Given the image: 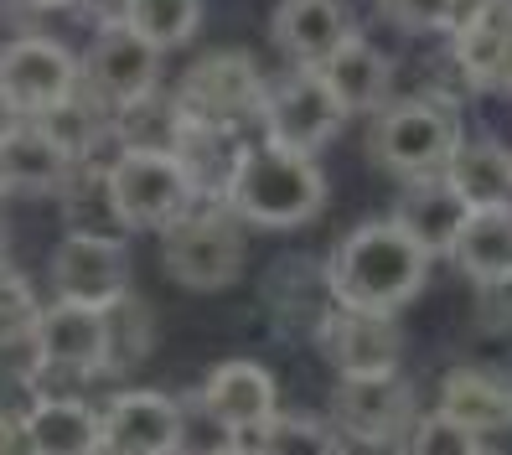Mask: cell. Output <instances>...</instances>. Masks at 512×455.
Here are the masks:
<instances>
[{
  "mask_svg": "<svg viewBox=\"0 0 512 455\" xmlns=\"http://www.w3.org/2000/svg\"><path fill=\"white\" fill-rule=\"evenodd\" d=\"M440 414L461 419L471 435H502L512 430V378L481 373V368L450 373L440 388Z\"/></svg>",
  "mask_w": 512,
  "mask_h": 455,
  "instance_id": "44dd1931",
  "label": "cell"
},
{
  "mask_svg": "<svg viewBox=\"0 0 512 455\" xmlns=\"http://www.w3.org/2000/svg\"><path fill=\"white\" fill-rule=\"evenodd\" d=\"M109 202L119 228H156L166 233L197 207V176L176 150H125L104 166Z\"/></svg>",
  "mask_w": 512,
  "mask_h": 455,
  "instance_id": "3957f363",
  "label": "cell"
},
{
  "mask_svg": "<svg viewBox=\"0 0 512 455\" xmlns=\"http://www.w3.org/2000/svg\"><path fill=\"white\" fill-rule=\"evenodd\" d=\"M445 181L466 197L471 212L481 207H512V150L497 140L461 145L445 166Z\"/></svg>",
  "mask_w": 512,
  "mask_h": 455,
  "instance_id": "603a6c76",
  "label": "cell"
},
{
  "mask_svg": "<svg viewBox=\"0 0 512 455\" xmlns=\"http://www.w3.org/2000/svg\"><path fill=\"white\" fill-rule=\"evenodd\" d=\"M68 6H83L88 16H99V26H109V21L125 16V0H68Z\"/></svg>",
  "mask_w": 512,
  "mask_h": 455,
  "instance_id": "d6a6232c",
  "label": "cell"
},
{
  "mask_svg": "<svg viewBox=\"0 0 512 455\" xmlns=\"http://www.w3.org/2000/svg\"><path fill=\"white\" fill-rule=\"evenodd\" d=\"M321 352L337 368V378H378L399 373V326L383 311H326L321 321Z\"/></svg>",
  "mask_w": 512,
  "mask_h": 455,
  "instance_id": "7c38bea8",
  "label": "cell"
},
{
  "mask_svg": "<svg viewBox=\"0 0 512 455\" xmlns=\"http://www.w3.org/2000/svg\"><path fill=\"white\" fill-rule=\"evenodd\" d=\"M0 455H37L32 440H26L21 414H6V409H0Z\"/></svg>",
  "mask_w": 512,
  "mask_h": 455,
  "instance_id": "1f68e13d",
  "label": "cell"
},
{
  "mask_svg": "<svg viewBox=\"0 0 512 455\" xmlns=\"http://www.w3.org/2000/svg\"><path fill=\"white\" fill-rule=\"evenodd\" d=\"M83 83L88 94H94L104 109L125 114L130 104L150 99L161 83V52L140 42L125 21H109L94 32V42H88L83 52Z\"/></svg>",
  "mask_w": 512,
  "mask_h": 455,
  "instance_id": "30bf717a",
  "label": "cell"
},
{
  "mask_svg": "<svg viewBox=\"0 0 512 455\" xmlns=\"http://www.w3.org/2000/svg\"><path fill=\"white\" fill-rule=\"evenodd\" d=\"M228 212L249 228H300L311 223L321 202H326V176L316 166V156L300 150H280V145H254L238 150L228 176Z\"/></svg>",
  "mask_w": 512,
  "mask_h": 455,
  "instance_id": "7a4b0ae2",
  "label": "cell"
},
{
  "mask_svg": "<svg viewBox=\"0 0 512 455\" xmlns=\"http://www.w3.org/2000/svg\"><path fill=\"white\" fill-rule=\"evenodd\" d=\"M26 440L37 455H99L104 450V419L94 404L52 393V399H32L21 409Z\"/></svg>",
  "mask_w": 512,
  "mask_h": 455,
  "instance_id": "ac0fdd59",
  "label": "cell"
},
{
  "mask_svg": "<svg viewBox=\"0 0 512 455\" xmlns=\"http://www.w3.org/2000/svg\"><path fill=\"white\" fill-rule=\"evenodd\" d=\"M0 249H6V228H0Z\"/></svg>",
  "mask_w": 512,
  "mask_h": 455,
  "instance_id": "74e56055",
  "label": "cell"
},
{
  "mask_svg": "<svg viewBox=\"0 0 512 455\" xmlns=\"http://www.w3.org/2000/svg\"><path fill=\"white\" fill-rule=\"evenodd\" d=\"M466 218H471V207H466V197L445 181V171H440V176H414L409 187H404V197H399V207H394V223H399L430 259H435V254H450V244H456V233L466 228Z\"/></svg>",
  "mask_w": 512,
  "mask_h": 455,
  "instance_id": "e0dca14e",
  "label": "cell"
},
{
  "mask_svg": "<svg viewBox=\"0 0 512 455\" xmlns=\"http://www.w3.org/2000/svg\"><path fill=\"white\" fill-rule=\"evenodd\" d=\"M47 275H52L57 300L109 311L114 300L130 295V254L114 233H68L52 249Z\"/></svg>",
  "mask_w": 512,
  "mask_h": 455,
  "instance_id": "9c48e42d",
  "label": "cell"
},
{
  "mask_svg": "<svg viewBox=\"0 0 512 455\" xmlns=\"http://www.w3.org/2000/svg\"><path fill=\"white\" fill-rule=\"evenodd\" d=\"M57 6H68V0H0V11H21V16H32V11H57Z\"/></svg>",
  "mask_w": 512,
  "mask_h": 455,
  "instance_id": "836d02e7",
  "label": "cell"
},
{
  "mask_svg": "<svg viewBox=\"0 0 512 455\" xmlns=\"http://www.w3.org/2000/svg\"><path fill=\"white\" fill-rule=\"evenodd\" d=\"M466 140H461V119L435 99H404L373 114V135H368V156L388 176H440Z\"/></svg>",
  "mask_w": 512,
  "mask_h": 455,
  "instance_id": "277c9868",
  "label": "cell"
},
{
  "mask_svg": "<svg viewBox=\"0 0 512 455\" xmlns=\"http://www.w3.org/2000/svg\"><path fill=\"white\" fill-rule=\"evenodd\" d=\"M497 88L512 94V21H507V37H502V68H497Z\"/></svg>",
  "mask_w": 512,
  "mask_h": 455,
  "instance_id": "e575fe53",
  "label": "cell"
},
{
  "mask_svg": "<svg viewBox=\"0 0 512 455\" xmlns=\"http://www.w3.org/2000/svg\"><path fill=\"white\" fill-rule=\"evenodd\" d=\"M450 0H378V16L394 21L399 32H440Z\"/></svg>",
  "mask_w": 512,
  "mask_h": 455,
  "instance_id": "f546056e",
  "label": "cell"
},
{
  "mask_svg": "<svg viewBox=\"0 0 512 455\" xmlns=\"http://www.w3.org/2000/svg\"><path fill=\"white\" fill-rule=\"evenodd\" d=\"M119 21L156 52H171V47H187L197 37L202 0H125V16Z\"/></svg>",
  "mask_w": 512,
  "mask_h": 455,
  "instance_id": "cb8c5ba5",
  "label": "cell"
},
{
  "mask_svg": "<svg viewBox=\"0 0 512 455\" xmlns=\"http://www.w3.org/2000/svg\"><path fill=\"white\" fill-rule=\"evenodd\" d=\"M78 161L57 145L37 119H21L11 135H0V181L21 192H63Z\"/></svg>",
  "mask_w": 512,
  "mask_h": 455,
  "instance_id": "d6986e66",
  "label": "cell"
},
{
  "mask_svg": "<svg viewBox=\"0 0 512 455\" xmlns=\"http://www.w3.org/2000/svg\"><path fill=\"white\" fill-rule=\"evenodd\" d=\"M269 26H275V47L295 68H311V73L357 37V16L347 0H280Z\"/></svg>",
  "mask_w": 512,
  "mask_h": 455,
  "instance_id": "9a60e30c",
  "label": "cell"
},
{
  "mask_svg": "<svg viewBox=\"0 0 512 455\" xmlns=\"http://www.w3.org/2000/svg\"><path fill=\"white\" fill-rule=\"evenodd\" d=\"M83 88V63L57 37H16L0 47V94L21 119H42Z\"/></svg>",
  "mask_w": 512,
  "mask_h": 455,
  "instance_id": "52a82bcc",
  "label": "cell"
},
{
  "mask_svg": "<svg viewBox=\"0 0 512 455\" xmlns=\"http://www.w3.org/2000/svg\"><path fill=\"white\" fill-rule=\"evenodd\" d=\"M32 352H37L42 368H57V373H99L104 357H109L104 311L57 300V306H47L32 326Z\"/></svg>",
  "mask_w": 512,
  "mask_h": 455,
  "instance_id": "2e32d148",
  "label": "cell"
},
{
  "mask_svg": "<svg viewBox=\"0 0 512 455\" xmlns=\"http://www.w3.org/2000/svg\"><path fill=\"white\" fill-rule=\"evenodd\" d=\"M507 21H512V0L502 11H492L481 26H471V32L450 37V47H456V68L481 83V88H497V68H502V37H507Z\"/></svg>",
  "mask_w": 512,
  "mask_h": 455,
  "instance_id": "484cf974",
  "label": "cell"
},
{
  "mask_svg": "<svg viewBox=\"0 0 512 455\" xmlns=\"http://www.w3.org/2000/svg\"><path fill=\"white\" fill-rule=\"evenodd\" d=\"M476 455H497V450H487V445H481V450H476Z\"/></svg>",
  "mask_w": 512,
  "mask_h": 455,
  "instance_id": "8d00e7d4",
  "label": "cell"
},
{
  "mask_svg": "<svg viewBox=\"0 0 512 455\" xmlns=\"http://www.w3.org/2000/svg\"><path fill=\"white\" fill-rule=\"evenodd\" d=\"M202 409L213 414V424L228 435H259L264 424L280 414L275 373H269L264 362H249V357L218 362L202 383Z\"/></svg>",
  "mask_w": 512,
  "mask_h": 455,
  "instance_id": "4fadbf2b",
  "label": "cell"
},
{
  "mask_svg": "<svg viewBox=\"0 0 512 455\" xmlns=\"http://www.w3.org/2000/svg\"><path fill=\"white\" fill-rule=\"evenodd\" d=\"M104 419V445L119 455H176L182 450V404L166 399L156 388H130L114 393V399L99 409Z\"/></svg>",
  "mask_w": 512,
  "mask_h": 455,
  "instance_id": "8fae6325",
  "label": "cell"
},
{
  "mask_svg": "<svg viewBox=\"0 0 512 455\" xmlns=\"http://www.w3.org/2000/svg\"><path fill=\"white\" fill-rule=\"evenodd\" d=\"M104 326H109V357H104V368H130V362H140L150 352V311L140 306L135 295L114 300V306L104 311Z\"/></svg>",
  "mask_w": 512,
  "mask_h": 455,
  "instance_id": "4316f807",
  "label": "cell"
},
{
  "mask_svg": "<svg viewBox=\"0 0 512 455\" xmlns=\"http://www.w3.org/2000/svg\"><path fill=\"white\" fill-rule=\"evenodd\" d=\"M456 264L487 290V285H507L512 280V207H481L466 218V228L450 244Z\"/></svg>",
  "mask_w": 512,
  "mask_h": 455,
  "instance_id": "7402d4cb",
  "label": "cell"
},
{
  "mask_svg": "<svg viewBox=\"0 0 512 455\" xmlns=\"http://www.w3.org/2000/svg\"><path fill=\"white\" fill-rule=\"evenodd\" d=\"M264 78L249 52H207L176 83V109L187 114L192 130H223L264 109Z\"/></svg>",
  "mask_w": 512,
  "mask_h": 455,
  "instance_id": "8992f818",
  "label": "cell"
},
{
  "mask_svg": "<svg viewBox=\"0 0 512 455\" xmlns=\"http://www.w3.org/2000/svg\"><path fill=\"white\" fill-rule=\"evenodd\" d=\"M425 275H430V254L394 218H383V223L352 228L337 244V254L326 264V290L347 311L394 316L404 300L425 290Z\"/></svg>",
  "mask_w": 512,
  "mask_h": 455,
  "instance_id": "6da1fadb",
  "label": "cell"
},
{
  "mask_svg": "<svg viewBox=\"0 0 512 455\" xmlns=\"http://www.w3.org/2000/svg\"><path fill=\"white\" fill-rule=\"evenodd\" d=\"M331 424L337 435H352L363 445H388L409 430V388L399 373H378V378H337L331 393Z\"/></svg>",
  "mask_w": 512,
  "mask_h": 455,
  "instance_id": "5bb4252c",
  "label": "cell"
},
{
  "mask_svg": "<svg viewBox=\"0 0 512 455\" xmlns=\"http://www.w3.org/2000/svg\"><path fill=\"white\" fill-rule=\"evenodd\" d=\"M254 455H347L337 424L311 419V414H275L254 435Z\"/></svg>",
  "mask_w": 512,
  "mask_h": 455,
  "instance_id": "d4e9b609",
  "label": "cell"
},
{
  "mask_svg": "<svg viewBox=\"0 0 512 455\" xmlns=\"http://www.w3.org/2000/svg\"><path fill=\"white\" fill-rule=\"evenodd\" d=\"M259 125H264V140H269V145L300 150V156H316V150L347 125V109H342V99L326 88L321 73L300 68L295 78H285L280 88H269V94H264Z\"/></svg>",
  "mask_w": 512,
  "mask_h": 455,
  "instance_id": "ba28073f",
  "label": "cell"
},
{
  "mask_svg": "<svg viewBox=\"0 0 512 455\" xmlns=\"http://www.w3.org/2000/svg\"><path fill=\"white\" fill-rule=\"evenodd\" d=\"M481 450V435H471L461 419L450 414H425L409 424V455H476Z\"/></svg>",
  "mask_w": 512,
  "mask_h": 455,
  "instance_id": "f1b7e54d",
  "label": "cell"
},
{
  "mask_svg": "<svg viewBox=\"0 0 512 455\" xmlns=\"http://www.w3.org/2000/svg\"><path fill=\"white\" fill-rule=\"evenodd\" d=\"M316 73L326 78L331 94L342 99L347 114H378V109L394 104V99H388V94H394V63H388V57L363 32H357L342 52H331Z\"/></svg>",
  "mask_w": 512,
  "mask_h": 455,
  "instance_id": "ffe728a7",
  "label": "cell"
},
{
  "mask_svg": "<svg viewBox=\"0 0 512 455\" xmlns=\"http://www.w3.org/2000/svg\"><path fill=\"white\" fill-rule=\"evenodd\" d=\"M42 306H37V290L26 285V275H16V269L0 259V347H16L32 337Z\"/></svg>",
  "mask_w": 512,
  "mask_h": 455,
  "instance_id": "83f0119b",
  "label": "cell"
},
{
  "mask_svg": "<svg viewBox=\"0 0 512 455\" xmlns=\"http://www.w3.org/2000/svg\"><path fill=\"white\" fill-rule=\"evenodd\" d=\"M218 455H254V450H238V445H228V450H218Z\"/></svg>",
  "mask_w": 512,
  "mask_h": 455,
  "instance_id": "d590c367",
  "label": "cell"
},
{
  "mask_svg": "<svg viewBox=\"0 0 512 455\" xmlns=\"http://www.w3.org/2000/svg\"><path fill=\"white\" fill-rule=\"evenodd\" d=\"M507 0H450L445 6V21H440V32H450V37H461V32H471V26H481L492 11H502Z\"/></svg>",
  "mask_w": 512,
  "mask_h": 455,
  "instance_id": "4dcf8cb0",
  "label": "cell"
},
{
  "mask_svg": "<svg viewBox=\"0 0 512 455\" xmlns=\"http://www.w3.org/2000/svg\"><path fill=\"white\" fill-rule=\"evenodd\" d=\"M161 264L187 290H223L244 275V233L233 212L192 207L182 223H171L161 238Z\"/></svg>",
  "mask_w": 512,
  "mask_h": 455,
  "instance_id": "5b68a950",
  "label": "cell"
},
{
  "mask_svg": "<svg viewBox=\"0 0 512 455\" xmlns=\"http://www.w3.org/2000/svg\"><path fill=\"white\" fill-rule=\"evenodd\" d=\"M99 455H119V450H109V445H104V450H99Z\"/></svg>",
  "mask_w": 512,
  "mask_h": 455,
  "instance_id": "f35d334b",
  "label": "cell"
}]
</instances>
